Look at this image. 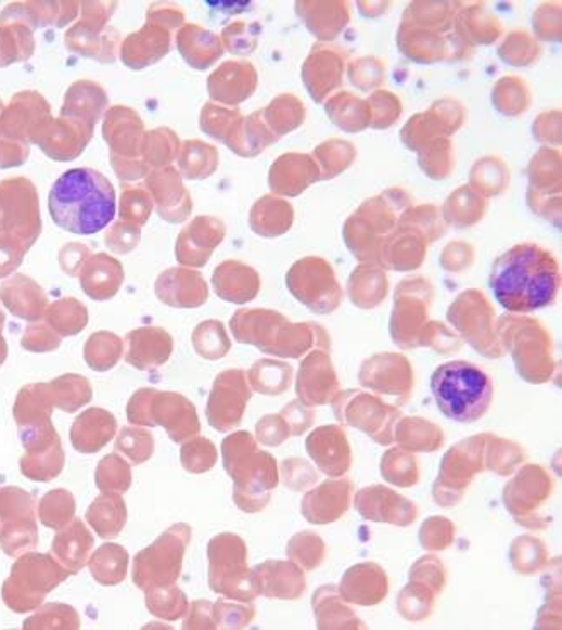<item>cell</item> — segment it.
Masks as SVG:
<instances>
[{
  "label": "cell",
  "mask_w": 562,
  "mask_h": 630,
  "mask_svg": "<svg viewBox=\"0 0 562 630\" xmlns=\"http://www.w3.org/2000/svg\"><path fill=\"white\" fill-rule=\"evenodd\" d=\"M208 586L228 600L253 603L260 596L257 579L248 567V547L241 536L222 532L207 549Z\"/></svg>",
  "instance_id": "5"
},
{
  "label": "cell",
  "mask_w": 562,
  "mask_h": 630,
  "mask_svg": "<svg viewBox=\"0 0 562 630\" xmlns=\"http://www.w3.org/2000/svg\"><path fill=\"white\" fill-rule=\"evenodd\" d=\"M214 285L217 294L226 301L246 303L257 296L260 281L252 268L229 261L217 268Z\"/></svg>",
  "instance_id": "26"
},
{
  "label": "cell",
  "mask_w": 562,
  "mask_h": 630,
  "mask_svg": "<svg viewBox=\"0 0 562 630\" xmlns=\"http://www.w3.org/2000/svg\"><path fill=\"white\" fill-rule=\"evenodd\" d=\"M381 474L385 481L399 488L414 487L420 479L417 458L399 447L387 450L382 455Z\"/></svg>",
  "instance_id": "31"
},
{
  "label": "cell",
  "mask_w": 562,
  "mask_h": 630,
  "mask_svg": "<svg viewBox=\"0 0 562 630\" xmlns=\"http://www.w3.org/2000/svg\"><path fill=\"white\" fill-rule=\"evenodd\" d=\"M232 332L237 335L238 340L243 344H253L260 349L267 350L272 343V334L276 330L285 325L282 314L273 311H240L232 320Z\"/></svg>",
  "instance_id": "22"
},
{
  "label": "cell",
  "mask_w": 562,
  "mask_h": 630,
  "mask_svg": "<svg viewBox=\"0 0 562 630\" xmlns=\"http://www.w3.org/2000/svg\"><path fill=\"white\" fill-rule=\"evenodd\" d=\"M129 553L116 543L102 544L90 561V573L99 584L117 586L128 576Z\"/></svg>",
  "instance_id": "28"
},
{
  "label": "cell",
  "mask_w": 562,
  "mask_h": 630,
  "mask_svg": "<svg viewBox=\"0 0 562 630\" xmlns=\"http://www.w3.org/2000/svg\"><path fill=\"white\" fill-rule=\"evenodd\" d=\"M145 605L153 617L176 622L187 615L190 603L187 594L182 593L178 586L173 584L145 591Z\"/></svg>",
  "instance_id": "32"
},
{
  "label": "cell",
  "mask_w": 562,
  "mask_h": 630,
  "mask_svg": "<svg viewBox=\"0 0 562 630\" xmlns=\"http://www.w3.org/2000/svg\"><path fill=\"white\" fill-rule=\"evenodd\" d=\"M394 441L406 452H437L444 446L446 435L423 417H403L394 428Z\"/></svg>",
  "instance_id": "24"
},
{
  "label": "cell",
  "mask_w": 562,
  "mask_h": 630,
  "mask_svg": "<svg viewBox=\"0 0 562 630\" xmlns=\"http://www.w3.org/2000/svg\"><path fill=\"white\" fill-rule=\"evenodd\" d=\"M355 507L365 520L393 524L397 528H408L418 517L417 505L411 500L384 485H373L358 491Z\"/></svg>",
  "instance_id": "12"
},
{
  "label": "cell",
  "mask_w": 562,
  "mask_h": 630,
  "mask_svg": "<svg viewBox=\"0 0 562 630\" xmlns=\"http://www.w3.org/2000/svg\"><path fill=\"white\" fill-rule=\"evenodd\" d=\"M126 344H128L126 363L137 370L162 367L173 352V338L166 330L157 326L132 330L126 337Z\"/></svg>",
  "instance_id": "18"
},
{
  "label": "cell",
  "mask_w": 562,
  "mask_h": 630,
  "mask_svg": "<svg viewBox=\"0 0 562 630\" xmlns=\"http://www.w3.org/2000/svg\"><path fill=\"white\" fill-rule=\"evenodd\" d=\"M155 293L162 303L178 308H195L207 301L208 291L199 273L173 268L162 273L155 284Z\"/></svg>",
  "instance_id": "19"
},
{
  "label": "cell",
  "mask_w": 562,
  "mask_h": 630,
  "mask_svg": "<svg viewBox=\"0 0 562 630\" xmlns=\"http://www.w3.org/2000/svg\"><path fill=\"white\" fill-rule=\"evenodd\" d=\"M152 425L166 429L174 443H184L200 433L195 406L173 391H155L152 399Z\"/></svg>",
  "instance_id": "14"
},
{
  "label": "cell",
  "mask_w": 562,
  "mask_h": 630,
  "mask_svg": "<svg viewBox=\"0 0 562 630\" xmlns=\"http://www.w3.org/2000/svg\"><path fill=\"white\" fill-rule=\"evenodd\" d=\"M125 281L123 265L111 256L95 255L88 265L84 277L85 293L97 301H107L116 296Z\"/></svg>",
  "instance_id": "23"
},
{
  "label": "cell",
  "mask_w": 562,
  "mask_h": 630,
  "mask_svg": "<svg viewBox=\"0 0 562 630\" xmlns=\"http://www.w3.org/2000/svg\"><path fill=\"white\" fill-rule=\"evenodd\" d=\"M291 437L290 428L281 414L264 416L257 423V441L265 447H279Z\"/></svg>",
  "instance_id": "46"
},
{
  "label": "cell",
  "mask_w": 562,
  "mask_h": 630,
  "mask_svg": "<svg viewBox=\"0 0 562 630\" xmlns=\"http://www.w3.org/2000/svg\"><path fill=\"white\" fill-rule=\"evenodd\" d=\"M93 536L90 535L81 520H76L75 526L69 529L67 536L59 540V552L69 562L73 569L78 570L87 564L88 555L93 550Z\"/></svg>",
  "instance_id": "39"
},
{
  "label": "cell",
  "mask_w": 562,
  "mask_h": 630,
  "mask_svg": "<svg viewBox=\"0 0 562 630\" xmlns=\"http://www.w3.org/2000/svg\"><path fill=\"white\" fill-rule=\"evenodd\" d=\"M191 535L193 531L188 524H174L150 547L141 550L132 564L135 586L141 591H149L176 584L181 577L182 561L190 547Z\"/></svg>",
  "instance_id": "6"
},
{
  "label": "cell",
  "mask_w": 562,
  "mask_h": 630,
  "mask_svg": "<svg viewBox=\"0 0 562 630\" xmlns=\"http://www.w3.org/2000/svg\"><path fill=\"white\" fill-rule=\"evenodd\" d=\"M258 593L270 600L294 602L305 594V570L291 561H267L258 564L255 569Z\"/></svg>",
  "instance_id": "17"
},
{
  "label": "cell",
  "mask_w": 562,
  "mask_h": 630,
  "mask_svg": "<svg viewBox=\"0 0 562 630\" xmlns=\"http://www.w3.org/2000/svg\"><path fill=\"white\" fill-rule=\"evenodd\" d=\"M291 382L290 367L281 363H270L261 361L255 364L252 370V384L255 390L265 396H278L288 390Z\"/></svg>",
  "instance_id": "40"
},
{
  "label": "cell",
  "mask_w": 562,
  "mask_h": 630,
  "mask_svg": "<svg viewBox=\"0 0 562 630\" xmlns=\"http://www.w3.org/2000/svg\"><path fill=\"white\" fill-rule=\"evenodd\" d=\"M431 390L438 411L456 423H475L493 406V380L482 368L463 359L437 367Z\"/></svg>",
  "instance_id": "4"
},
{
  "label": "cell",
  "mask_w": 562,
  "mask_h": 630,
  "mask_svg": "<svg viewBox=\"0 0 562 630\" xmlns=\"http://www.w3.org/2000/svg\"><path fill=\"white\" fill-rule=\"evenodd\" d=\"M437 596L431 586L410 579L408 586L397 596V612L408 622H422L434 612Z\"/></svg>",
  "instance_id": "30"
},
{
  "label": "cell",
  "mask_w": 562,
  "mask_h": 630,
  "mask_svg": "<svg viewBox=\"0 0 562 630\" xmlns=\"http://www.w3.org/2000/svg\"><path fill=\"white\" fill-rule=\"evenodd\" d=\"M252 391L240 370H229L216 380L207 404L208 425L219 433L238 428Z\"/></svg>",
  "instance_id": "10"
},
{
  "label": "cell",
  "mask_w": 562,
  "mask_h": 630,
  "mask_svg": "<svg viewBox=\"0 0 562 630\" xmlns=\"http://www.w3.org/2000/svg\"><path fill=\"white\" fill-rule=\"evenodd\" d=\"M155 391H157L155 388H141L131 397L128 409H126V416L131 425L153 428L150 411H152V399Z\"/></svg>",
  "instance_id": "48"
},
{
  "label": "cell",
  "mask_w": 562,
  "mask_h": 630,
  "mask_svg": "<svg viewBox=\"0 0 562 630\" xmlns=\"http://www.w3.org/2000/svg\"><path fill=\"white\" fill-rule=\"evenodd\" d=\"M334 375L322 356H311L302 367L298 378V396L305 406H322L332 399Z\"/></svg>",
  "instance_id": "25"
},
{
  "label": "cell",
  "mask_w": 562,
  "mask_h": 630,
  "mask_svg": "<svg viewBox=\"0 0 562 630\" xmlns=\"http://www.w3.org/2000/svg\"><path fill=\"white\" fill-rule=\"evenodd\" d=\"M306 452L329 478H343L352 470V447L343 426H319L306 438Z\"/></svg>",
  "instance_id": "13"
},
{
  "label": "cell",
  "mask_w": 562,
  "mask_h": 630,
  "mask_svg": "<svg viewBox=\"0 0 562 630\" xmlns=\"http://www.w3.org/2000/svg\"><path fill=\"white\" fill-rule=\"evenodd\" d=\"M95 479L102 493H126L131 488V467L117 453H108L99 462Z\"/></svg>",
  "instance_id": "36"
},
{
  "label": "cell",
  "mask_w": 562,
  "mask_h": 630,
  "mask_svg": "<svg viewBox=\"0 0 562 630\" xmlns=\"http://www.w3.org/2000/svg\"><path fill=\"white\" fill-rule=\"evenodd\" d=\"M49 211L64 231L93 235L114 220L116 191L99 170H67L50 190Z\"/></svg>",
  "instance_id": "2"
},
{
  "label": "cell",
  "mask_w": 562,
  "mask_h": 630,
  "mask_svg": "<svg viewBox=\"0 0 562 630\" xmlns=\"http://www.w3.org/2000/svg\"><path fill=\"white\" fill-rule=\"evenodd\" d=\"M291 293L298 297L303 305L310 306L314 311H331L337 305V285L332 273L322 260H302L291 268L288 275Z\"/></svg>",
  "instance_id": "11"
},
{
  "label": "cell",
  "mask_w": 562,
  "mask_h": 630,
  "mask_svg": "<svg viewBox=\"0 0 562 630\" xmlns=\"http://www.w3.org/2000/svg\"><path fill=\"white\" fill-rule=\"evenodd\" d=\"M196 350L203 358L219 359L229 350V340L223 326L217 322H207L196 329L193 335Z\"/></svg>",
  "instance_id": "43"
},
{
  "label": "cell",
  "mask_w": 562,
  "mask_h": 630,
  "mask_svg": "<svg viewBox=\"0 0 562 630\" xmlns=\"http://www.w3.org/2000/svg\"><path fill=\"white\" fill-rule=\"evenodd\" d=\"M91 528L102 540H114L125 529L128 509L120 493L100 494L87 512Z\"/></svg>",
  "instance_id": "27"
},
{
  "label": "cell",
  "mask_w": 562,
  "mask_h": 630,
  "mask_svg": "<svg viewBox=\"0 0 562 630\" xmlns=\"http://www.w3.org/2000/svg\"><path fill=\"white\" fill-rule=\"evenodd\" d=\"M217 447L208 438L193 437L181 447V464L188 473L203 474L217 464Z\"/></svg>",
  "instance_id": "38"
},
{
  "label": "cell",
  "mask_w": 562,
  "mask_h": 630,
  "mask_svg": "<svg viewBox=\"0 0 562 630\" xmlns=\"http://www.w3.org/2000/svg\"><path fill=\"white\" fill-rule=\"evenodd\" d=\"M282 483L293 491H306L317 485L319 473L305 459H285L281 466Z\"/></svg>",
  "instance_id": "44"
},
{
  "label": "cell",
  "mask_w": 562,
  "mask_h": 630,
  "mask_svg": "<svg viewBox=\"0 0 562 630\" xmlns=\"http://www.w3.org/2000/svg\"><path fill=\"white\" fill-rule=\"evenodd\" d=\"M325 543L319 535L302 531L291 538L285 553L290 556V561L302 567L305 573H311L319 569L325 561Z\"/></svg>",
  "instance_id": "34"
},
{
  "label": "cell",
  "mask_w": 562,
  "mask_h": 630,
  "mask_svg": "<svg viewBox=\"0 0 562 630\" xmlns=\"http://www.w3.org/2000/svg\"><path fill=\"white\" fill-rule=\"evenodd\" d=\"M509 558L513 564V569L521 576H534L538 570L544 569L547 564L546 544L541 543L535 536H518L511 544Z\"/></svg>",
  "instance_id": "33"
},
{
  "label": "cell",
  "mask_w": 562,
  "mask_h": 630,
  "mask_svg": "<svg viewBox=\"0 0 562 630\" xmlns=\"http://www.w3.org/2000/svg\"><path fill=\"white\" fill-rule=\"evenodd\" d=\"M212 605L214 603L207 600H196L188 606L187 615H184V623L182 629H217L214 614H212Z\"/></svg>",
  "instance_id": "50"
},
{
  "label": "cell",
  "mask_w": 562,
  "mask_h": 630,
  "mask_svg": "<svg viewBox=\"0 0 562 630\" xmlns=\"http://www.w3.org/2000/svg\"><path fill=\"white\" fill-rule=\"evenodd\" d=\"M337 590L349 605H381L389 594V576L375 562H361L344 573Z\"/></svg>",
  "instance_id": "16"
},
{
  "label": "cell",
  "mask_w": 562,
  "mask_h": 630,
  "mask_svg": "<svg viewBox=\"0 0 562 630\" xmlns=\"http://www.w3.org/2000/svg\"><path fill=\"white\" fill-rule=\"evenodd\" d=\"M117 433V420L105 409H88L76 420L71 438L73 446L84 453H97L114 440Z\"/></svg>",
  "instance_id": "20"
},
{
  "label": "cell",
  "mask_w": 562,
  "mask_h": 630,
  "mask_svg": "<svg viewBox=\"0 0 562 630\" xmlns=\"http://www.w3.org/2000/svg\"><path fill=\"white\" fill-rule=\"evenodd\" d=\"M488 284L502 308L511 313H535L554 305L561 270L554 256L538 244H516L494 261Z\"/></svg>",
  "instance_id": "1"
},
{
  "label": "cell",
  "mask_w": 562,
  "mask_h": 630,
  "mask_svg": "<svg viewBox=\"0 0 562 630\" xmlns=\"http://www.w3.org/2000/svg\"><path fill=\"white\" fill-rule=\"evenodd\" d=\"M105 243L111 252L128 255L140 244V227L126 222L116 223L105 235Z\"/></svg>",
  "instance_id": "47"
},
{
  "label": "cell",
  "mask_w": 562,
  "mask_h": 630,
  "mask_svg": "<svg viewBox=\"0 0 562 630\" xmlns=\"http://www.w3.org/2000/svg\"><path fill=\"white\" fill-rule=\"evenodd\" d=\"M455 524L447 517H440V515H434L431 519H426L418 532L420 544L426 552H443V550L449 549L455 541Z\"/></svg>",
  "instance_id": "42"
},
{
  "label": "cell",
  "mask_w": 562,
  "mask_h": 630,
  "mask_svg": "<svg viewBox=\"0 0 562 630\" xmlns=\"http://www.w3.org/2000/svg\"><path fill=\"white\" fill-rule=\"evenodd\" d=\"M335 417L344 426L360 429L372 438L376 446H391L394 443V428L401 417V412L391 406L382 404L375 397L356 396L343 394L334 402Z\"/></svg>",
  "instance_id": "9"
},
{
  "label": "cell",
  "mask_w": 562,
  "mask_h": 630,
  "mask_svg": "<svg viewBox=\"0 0 562 630\" xmlns=\"http://www.w3.org/2000/svg\"><path fill=\"white\" fill-rule=\"evenodd\" d=\"M212 614H214L217 629H243L253 622L257 610L253 603L219 600L212 605Z\"/></svg>",
  "instance_id": "41"
},
{
  "label": "cell",
  "mask_w": 562,
  "mask_h": 630,
  "mask_svg": "<svg viewBox=\"0 0 562 630\" xmlns=\"http://www.w3.org/2000/svg\"><path fill=\"white\" fill-rule=\"evenodd\" d=\"M353 483L347 478H331L306 491L302 500V515L315 526L340 520L352 505Z\"/></svg>",
  "instance_id": "15"
},
{
  "label": "cell",
  "mask_w": 562,
  "mask_h": 630,
  "mask_svg": "<svg viewBox=\"0 0 562 630\" xmlns=\"http://www.w3.org/2000/svg\"><path fill=\"white\" fill-rule=\"evenodd\" d=\"M319 629H365V623L341 597L337 586H320L311 597Z\"/></svg>",
  "instance_id": "21"
},
{
  "label": "cell",
  "mask_w": 562,
  "mask_h": 630,
  "mask_svg": "<svg viewBox=\"0 0 562 630\" xmlns=\"http://www.w3.org/2000/svg\"><path fill=\"white\" fill-rule=\"evenodd\" d=\"M85 358L93 370L102 373L112 370L123 358V340L111 332L91 335L85 349Z\"/></svg>",
  "instance_id": "35"
},
{
  "label": "cell",
  "mask_w": 562,
  "mask_h": 630,
  "mask_svg": "<svg viewBox=\"0 0 562 630\" xmlns=\"http://www.w3.org/2000/svg\"><path fill=\"white\" fill-rule=\"evenodd\" d=\"M116 450L126 455L135 466H140L152 459L155 438L149 429L126 426L117 435Z\"/></svg>",
  "instance_id": "37"
},
{
  "label": "cell",
  "mask_w": 562,
  "mask_h": 630,
  "mask_svg": "<svg viewBox=\"0 0 562 630\" xmlns=\"http://www.w3.org/2000/svg\"><path fill=\"white\" fill-rule=\"evenodd\" d=\"M485 470V433L464 438L451 449L440 462L432 497L438 507H456L464 499L476 474Z\"/></svg>",
  "instance_id": "7"
},
{
  "label": "cell",
  "mask_w": 562,
  "mask_h": 630,
  "mask_svg": "<svg viewBox=\"0 0 562 630\" xmlns=\"http://www.w3.org/2000/svg\"><path fill=\"white\" fill-rule=\"evenodd\" d=\"M554 493V479L538 464H525L504 487L502 500L509 514L523 528L546 529L552 519L544 507Z\"/></svg>",
  "instance_id": "8"
},
{
  "label": "cell",
  "mask_w": 562,
  "mask_h": 630,
  "mask_svg": "<svg viewBox=\"0 0 562 630\" xmlns=\"http://www.w3.org/2000/svg\"><path fill=\"white\" fill-rule=\"evenodd\" d=\"M526 461L525 450L508 438L485 433V470L497 476H511Z\"/></svg>",
  "instance_id": "29"
},
{
  "label": "cell",
  "mask_w": 562,
  "mask_h": 630,
  "mask_svg": "<svg viewBox=\"0 0 562 630\" xmlns=\"http://www.w3.org/2000/svg\"><path fill=\"white\" fill-rule=\"evenodd\" d=\"M410 579L425 582L426 586H431L435 593L440 594L446 588L447 570L437 556L425 555L420 561L414 562L410 569Z\"/></svg>",
  "instance_id": "45"
},
{
  "label": "cell",
  "mask_w": 562,
  "mask_h": 630,
  "mask_svg": "<svg viewBox=\"0 0 562 630\" xmlns=\"http://www.w3.org/2000/svg\"><path fill=\"white\" fill-rule=\"evenodd\" d=\"M547 618H555L558 622L561 618V586L559 584L555 586L554 591L550 590L547 594L546 605L541 606L540 612H538L537 627Z\"/></svg>",
  "instance_id": "51"
},
{
  "label": "cell",
  "mask_w": 562,
  "mask_h": 630,
  "mask_svg": "<svg viewBox=\"0 0 562 630\" xmlns=\"http://www.w3.org/2000/svg\"><path fill=\"white\" fill-rule=\"evenodd\" d=\"M222 461L234 481L232 500L237 507L246 514L264 511L279 485L278 461L272 453L258 449L252 433L237 432L222 441Z\"/></svg>",
  "instance_id": "3"
},
{
  "label": "cell",
  "mask_w": 562,
  "mask_h": 630,
  "mask_svg": "<svg viewBox=\"0 0 562 630\" xmlns=\"http://www.w3.org/2000/svg\"><path fill=\"white\" fill-rule=\"evenodd\" d=\"M281 416L284 417L285 425L290 428L291 437H299L303 433L308 432L315 421L314 411L306 409L299 402L285 406L281 411Z\"/></svg>",
  "instance_id": "49"
}]
</instances>
